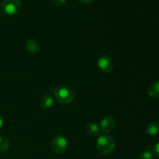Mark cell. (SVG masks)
Returning <instances> with one entry per match:
<instances>
[{"label": "cell", "instance_id": "cell-1", "mask_svg": "<svg viewBox=\"0 0 159 159\" xmlns=\"http://www.w3.org/2000/svg\"><path fill=\"white\" fill-rule=\"evenodd\" d=\"M55 99L61 104L68 105L75 99L74 90L68 85H62L56 87L54 90Z\"/></svg>", "mask_w": 159, "mask_h": 159}, {"label": "cell", "instance_id": "cell-2", "mask_svg": "<svg viewBox=\"0 0 159 159\" xmlns=\"http://www.w3.org/2000/svg\"><path fill=\"white\" fill-rule=\"evenodd\" d=\"M115 148L116 142L110 135H101L96 140V148L102 155H110L114 151Z\"/></svg>", "mask_w": 159, "mask_h": 159}, {"label": "cell", "instance_id": "cell-3", "mask_svg": "<svg viewBox=\"0 0 159 159\" xmlns=\"http://www.w3.org/2000/svg\"><path fill=\"white\" fill-rule=\"evenodd\" d=\"M97 67L104 74L110 73L113 69V62L111 57L107 54H102L97 59Z\"/></svg>", "mask_w": 159, "mask_h": 159}, {"label": "cell", "instance_id": "cell-4", "mask_svg": "<svg viewBox=\"0 0 159 159\" xmlns=\"http://www.w3.org/2000/svg\"><path fill=\"white\" fill-rule=\"evenodd\" d=\"M51 148L53 152L57 155L65 153L68 148V141L63 135H57L52 140Z\"/></svg>", "mask_w": 159, "mask_h": 159}, {"label": "cell", "instance_id": "cell-5", "mask_svg": "<svg viewBox=\"0 0 159 159\" xmlns=\"http://www.w3.org/2000/svg\"><path fill=\"white\" fill-rule=\"evenodd\" d=\"M21 0H3V11L8 15H16L21 9Z\"/></svg>", "mask_w": 159, "mask_h": 159}, {"label": "cell", "instance_id": "cell-6", "mask_svg": "<svg viewBox=\"0 0 159 159\" xmlns=\"http://www.w3.org/2000/svg\"><path fill=\"white\" fill-rule=\"evenodd\" d=\"M116 127V121L111 116H105L100 122V128L103 132L110 134L114 130Z\"/></svg>", "mask_w": 159, "mask_h": 159}, {"label": "cell", "instance_id": "cell-7", "mask_svg": "<svg viewBox=\"0 0 159 159\" xmlns=\"http://www.w3.org/2000/svg\"><path fill=\"white\" fill-rule=\"evenodd\" d=\"M25 46H26L27 51H29L30 54H37L40 51V43L35 39H29V40H26Z\"/></svg>", "mask_w": 159, "mask_h": 159}, {"label": "cell", "instance_id": "cell-8", "mask_svg": "<svg viewBox=\"0 0 159 159\" xmlns=\"http://www.w3.org/2000/svg\"><path fill=\"white\" fill-rule=\"evenodd\" d=\"M54 105V98L50 94H46L41 97L40 99V106L41 108L48 110L52 107Z\"/></svg>", "mask_w": 159, "mask_h": 159}, {"label": "cell", "instance_id": "cell-9", "mask_svg": "<svg viewBox=\"0 0 159 159\" xmlns=\"http://www.w3.org/2000/svg\"><path fill=\"white\" fill-rule=\"evenodd\" d=\"M146 132L150 136H156L159 134V123L157 121H152L148 124L146 127Z\"/></svg>", "mask_w": 159, "mask_h": 159}, {"label": "cell", "instance_id": "cell-10", "mask_svg": "<svg viewBox=\"0 0 159 159\" xmlns=\"http://www.w3.org/2000/svg\"><path fill=\"white\" fill-rule=\"evenodd\" d=\"M148 93L154 99H159V81L155 82L149 85L148 89Z\"/></svg>", "mask_w": 159, "mask_h": 159}, {"label": "cell", "instance_id": "cell-11", "mask_svg": "<svg viewBox=\"0 0 159 159\" xmlns=\"http://www.w3.org/2000/svg\"><path fill=\"white\" fill-rule=\"evenodd\" d=\"M85 130L90 136L96 137L99 135L100 128H99V125L96 124V123H89L85 127Z\"/></svg>", "mask_w": 159, "mask_h": 159}, {"label": "cell", "instance_id": "cell-12", "mask_svg": "<svg viewBox=\"0 0 159 159\" xmlns=\"http://www.w3.org/2000/svg\"><path fill=\"white\" fill-rule=\"evenodd\" d=\"M9 148V142L6 138L0 136V153L6 152Z\"/></svg>", "mask_w": 159, "mask_h": 159}, {"label": "cell", "instance_id": "cell-13", "mask_svg": "<svg viewBox=\"0 0 159 159\" xmlns=\"http://www.w3.org/2000/svg\"><path fill=\"white\" fill-rule=\"evenodd\" d=\"M153 158V155L152 153L149 151H144V152L141 153V155H140L139 159H152Z\"/></svg>", "mask_w": 159, "mask_h": 159}, {"label": "cell", "instance_id": "cell-14", "mask_svg": "<svg viewBox=\"0 0 159 159\" xmlns=\"http://www.w3.org/2000/svg\"><path fill=\"white\" fill-rule=\"evenodd\" d=\"M153 154L155 157L159 158V142L155 144L153 148Z\"/></svg>", "mask_w": 159, "mask_h": 159}, {"label": "cell", "instance_id": "cell-15", "mask_svg": "<svg viewBox=\"0 0 159 159\" xmlns=\"http://www.w3.org/2000/svg\"><path fill=\"white\" fill-rule=\"evenodd\" d=\"M53 3L57 6H62L66 3L67 0H52Z\"/></svg>", "mask_w": 159, "mask_h": 159}, {"label": "cell", "instance_id": "cell-16", "mask_svg": "<svg viewBox=\"0 0 159 159\" xmlns=\"http://www.w3.org/2000/svg\"><path fill=\"white\" fill-rule=\"evenodd\" d=\"M79 1L81 3H82V4H89V3H91L93 0H79Z\"/></svg>", "mask_w": 159, "mask_h": 159}, {"label": "cell", "instance_id": "cell-17", "mask_svg": "<svg viewBox=\"0 0 159 159\" xmlns=\"http://www.w3.org/2000/svg\"><path fill=\"white\" fill-rule=\"evenodd\" d=\"M2 126H3V120H2V118L0 116V129L2 127Z\"/></svg>", "mask_w": 159, "mask_h": 159}, {"label": "cell", "instance_id": "cell-18", "mask_svg": "<svg viewBox=\"0 0 159 159\" xmlns=\"http://www.w3.org/2000/svg\"><path fill=\"white\" fill-rule=\"evenodd\" d=\"M0 6H1V4H0Z\"/></svg>", "mask_w": 159, "mask_h": 159}]
</instances>
